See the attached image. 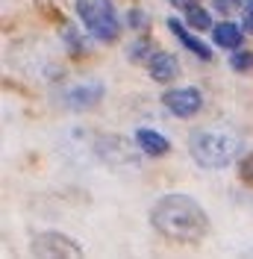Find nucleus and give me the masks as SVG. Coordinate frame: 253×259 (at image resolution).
Wrapping results in <instances>:
<instances>
[{
	"label": "nucleus",
	"instance_id": "9b49d317",
	"mask_svg": "<svg viewBox=\"0 0 253 259\" xmlns=\"http://www.w3.org/2000/svg\"><path fill=\"white\" fill-rule=\"evenodd\" d=\"M189 24L194 27V30H209V27H212V18H209L206 9L194 6V9H189Z\"/></svg>",
	"mask_w": 253,
	"mask_h": 259
},
{
	"label": "nucleus",
	"instance_id": "ddd939ff",
	"mask_svg": "<svg viewBox=\"0 0 253 259\" xmlns=\"http://www.w3.org/2000/svg\"><path fill=\"white\" fill-rule=\"evenodd\" d=\"M142 53H150V45H147V41H136V45L130 48V59H133V62H139V59H144Z\"/></svg>",
	"mask_w": 253,
	"mask_h": 259
},
{
	"label": "nucleus",
	"instance_id": "a211bd4d",
	"mask_svg": "<svg viewBox=\"0 0 253 259\" xmlns=\"http://www.w3.org/2000/svg\"><path fill=\"white\" fill-rule=\"evenodd\" d=\"M130 21H133V27H142V24H144V15H142V12H133V15H130Z\"/></svg>",
	"mask_w": 253,
	"mask_h": 259
},
{
	"label": "nucleus",
	"instance_id": "39448f33",
	"mask_svg": "<svg viewBox=\"0 0 253 259\" xmlns=\"http://www.w3.org/2000/svg\"><path fill=\"white\" fill-rule=\"evenodd\" d=\"M162 103H165L177 118H191V115L203 106V97H200L197 89H174V92H165Z\"/></svg>",
	"mask_w": 253,
	"mask_h": 259
},
{
	"label": "nucleus",
	"instance_id": "9d476101",
	"mask_svg": "<svg viewBox=\"0 0 253 259\" xmlns=\"http://www.w3.org/2000/svg\"><path fill=\"white\" fill-rule=\"evenodd\" d=\"M241 35H244V30H241L238 24H230V21L218 24L215 32H212L215 45H218V48H230V50H236L238 45H241Z\"/></svg>",
	"mask_w": 253,
	"mask_h": 259
},
{
	"label": "nucleus",
	"instance_id": "423d86ee",
	"mask_svg": "<svg viewBox=\"0 0 253 259\" xmlns=\"http://www.w3.org/2000/svg\"><path fill=\"white\" fill-rule=\"evenodd\" d=\"M100 97H103V85L100 82H82L77 89H71L68 106L71 109H92L95 103H100Z\"/></svg>",
	"mask_w": 253,
	"mask_h": 259
},
{
	"label": "nucleus",
	"instance_id": "4468645a",
	"mask_svg": "<svg viewBox=\"0 0 253 259\" xmlns=\"http://www.w3.org/2000/svg\"><path fill=\"white\" fill-rule=\"evenodd\" d=\"M215 3V9H221V12H236L238 6H241V0H212Z\"/></svg>",
	"mask_w": 253,
	"mask_h": 259
},
{
	"label": "nucleus",
	"instance_id": "2eb2a0df",
	"mask_svg": "<svg viewBox=\"0 0 253 259\" xmlns=\"http://www.w3.org/2000/svg\"><path fill=\"white\" fill-rule=\"evenodd\" d=\"M241 177L253 183V153L250 156H244V162H241Z\"/></svg>",
	"mask_w": 253,
	"mask_h": 259
},
{
	"label": "nucleus",
	"instance_id": "6e6552de",
	"mask_svg": "<svg viewBox=\"0 0 253 259\" xmlns=\"http://www.w3.org/2000/svg\"><path fill=\"white\" fill-rule=\"evenodd\" d=\"M168 30L174 32L177 38H180V41H183V45H186V48H189L191 53L197 56V59H203V62H209V59H212V50L206 48V45L200 41V38L189 35V32H186V27H183V24H180L177 18H168Z\"/></svg>",
	"mask_w": 253,
	"mask_h": 259
},
{
	"label": "nucleus",
	"instance_id": "dca6fc26",
	"mask_svg": "<svg viewBox=\"0 0 253 259\" xmlns=\"http://www.w3.org/2000/svg\"><path fill=\"white\" fill-rule=\"evenodd\" d=\"M171 3H174V9H186V12L197 6V0H171Z\"/></svg>",
	"mask_w": 253,
	"mask_h": 259
},
{
	"label": "nucleus",
	"instance_id": "f8f14e48",
	"mask_svg": "<svg viewBox=\"0 0 253 259\" xmlns=\"http://www.w3.org/2000/svg\"><path fill=\"white\" fill-rule=\"evenodd\" d=\"M230 65H233L236 71H253V53H247V50H238V53H233Z\"/></svg>",
	"mask_w": 253,
	"mask_h": 259
},
{
	"label": "nucleus",
	"instance_id": "6ab92c4d",
	"mask_svg": "<svg viewBox=\"0 0 253 259\" xmlns=\"http://www.w3.org/2000/svg\"><path fill=\"white\" fill-rule=\"evenodd\" d=\"M241 12H253V0H244V9Z\"/></svg>",
	"mask_w": 253,
	"mask_h": 259
},
{
	"label": "nucleus",
	"instance_id": "0eeeda50",
	"mask_svg": "<svg viewBox=\"0 0 253 259\" xmlns=\"http://www.w3.org/2000/svg\"><path fill=\"white\" fill-rule=\"evenodd\" d=\"M147 68H150V77L156 82H168L180 74V62H177L171 53H156V56H150Z\"/></svg>",
	"mask_w": 253,
	"mask_h": 259
},
{
	"label": "nucleus",
	"instance_id": "f03ea898",
	"mask_svg": "<svg viewBox=\"0 0 253 259\" xmlns=\"http://www.w3.org/2000/svg\"><path fill=\"white\" fill-rule=\"evenodd\" d=\"M191 156L200 162L203 168H224L236 159L238 153V139L221 130H203V133H191Z\"/></svg>",
	"mask_w": 253,
	"mask_h": 259
},
{
	"label": "nucleus",
	"instance_id": "20e7f679",
	"mask_svg": "<svg viewBox=\"0 0 253 259\" xmlns=\"http://www.w3.org/2000/svg\"><path fill=\"white\" fill-rule=\"evenodd\" d=\"M32 253L35 256H68V259H77L82 256L79 244H74L71 239H65L59 233H41L32 239Z\"/></svg>",
	"mask_w": 253,
	"mask_h": 259
},
{
	"label": "nucleus",
	"instance_id": "1a4fd4ad",
	"mask_svg": "<svg viewBox=\"0 0 253 259\" xmlns=\"http://www.w3.org/2000/svg\"><path fill=\"white\" fill-rule=\"evenodd\" d=\"M136 142L142 147L144 153H150V156H165L168 150H171V142L165 139V136H159L156 130H139L136 133Z\"/></svg>",
	"mask_w": 253,
	"mask_h": 259
},
{
	"label": "nucleus",
	"instance_id": "f257e3e1",
	"mask_svg": "<svg viewBox=\"0 0 253 259\" xmlns=\"http://www.w3.org/2000/svg\"><path fill=\"white\" fill-rule=\"evenodd\" d=\"M150 221L159 233L171 242L180 244H194L200 242L209 230L206 212L186 194H168L162 197L156 206L150 209Z\"/></svg>",
	"mask_w": 253,
	"mask_h": 259
},
{
	"label": "nucleus",
	"instance_id": "7ed1b4c3",
	"mask_svg": "<svg viewBox=\"0 0 253 259\" xmlns=\"http://www.w3.org/2000/svg\"><path fill=\"white\" fill-rule=\"evenodd\" d=\"M77 15L86 24V30L100 41H115L118 32H121L112 0H77Z\"/></svg>",
	"mask_w": 253,
	"mask_h": 259
},
{
	"label": "nucleus",
	"instance_id": "f3484780",
	"mask_svg": "<svg viewBox=\"0 0 253 259\" xmlns=\"http://www.w3.org/2000/svg\"><path fill=\"white\" fill-rule=\"evenodd\" d=\"M241 30L253 35V12H244V24H241Z\"/></svg>",
	"mask_w": 253,
	"mask_h": 259
}]
</instances>
